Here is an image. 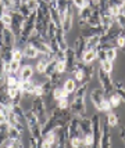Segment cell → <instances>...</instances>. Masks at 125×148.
<instances>
[{
	"label": "cell",
	"instance_id": "1",
	"mask_svg": "<svg viewBox=\"0 0 125 148\" xmlns=\"http://www.w3.org/2000/svg\"><path fill=\"white\" fill-rule=\"evenodd\" d=\"M25 111V125L29 130V136L35 140H42V125L35 116L31 108H24Z\"/></svg>",
	"mask_w": 125,
	"mask_h": 148
},
{
	"label": "cell",
	"instance_id": "2",
	"mask_svg": "<svg viewBox=\"0 0 125 148\" xmlns=\"http://www.w3.org/2000/svg\"><path fill=\"white\" fill-rule=\"evenodd\" d=\"M31 111L38 118L40 125L43 126L46 123L47 118H49V108L45 103V98L43 97H33L32 103H31Z\"/></svg>",
	"mask_w": 125,
	"mask_h": 148
},
{
	"label": "cell",
	"instance_id": "3",
	"mask_svg": "<svg viewBox=\"0 0 125 148\" xmlns=\"http://www.w3.org/2000/svg\"><path fill=\"white\" fill-rule=\"evenodd\" d=\"M97 79H99V83L103 91L106 93V96H110L114 93V80L111 79V75L108 72L103 71L100 66L97 68Z\"/></svg>",
	"mask_w": 125,
	"mask_h": 148
},
{
	"label": "cell",
	"instance_id": "4",
	"mask_svg": "<svg viewBox=\"0 0 125 148\" xmlns=\"http://www.w3.org/2000/svg\"><path fill=\"white\" fill-rule=\"evenodd\" d=\"M75 118H85L86 116V103L85 97H77L74 96V98L70 101V108Z\"/></svg>",
	"mask_w": 125,
	"mask_h": 148
},
{
	"label": "cell",
	"instance_id": "5",
	"mask_svg": "<svg viewBox=\"0 0 125 148\" xmlns=\"http://www.w3.org/2000/svg\"><path fill=\"white\" fill-rule=\"evenodd\" d=\"M111 127L107 125V121L104 118L102 119V136H100L99 148H111Z\"/></svg>",
	"mask_w": 125,
	"mask_h": 148
},
{
	"label": "cell",
	"instance_id": "6",
	"mask_svg": "<svg viewBox=\"0 0 125 148\" xmlns=\"http://www.w3.org/2000/svg\"><path fill=\"white\" fill-rule=\"evenodd\" d=\"M102 115L100 114H93L90 116V121H92V132H93V137H95V145L93 148H99V141H100V136H102Z\"/></svg>",
	"mask_w": 125,
	"mask_h": 148
},
{
	"label": "cell",
	"instance_id": "7",
	"mask_svg": "<svg viewBox=\"0 0 125 148\" xmlns=\"http://www.w3.org/2000/svg\"><path fill=\"white\" fill-rule=\"evenodd\" d=\"M49 19L40 13L39 10H36V21H35V31L39 33L42 38L47 40V26H49Z\"/></svg>",
	"mask_w": 125,
	"mask_h": 148
},
{
	"label": "cell",
	"instance_id": "8",
	"mask_svg": "<svg viewBox=\"0 0 125 148\" xmlns=\"http://www.w3.org/2000/svg\"><path fill=\"white\" fill-rule=\"evenodd\" d=\"M89 98H90L92 104L95 105V108L99 111L100 107H102V104H103V101L107 98V96H106V93L103 91V89H102V87H99V89H93V90L90 91Z\"/></svg>",
	"mask_w": 125,
	"mask_h": 148
},
{
	"label": "cell",
	"instance_id": "9",
	"mask_svg": "<svg viewBox=\"0 0 125 148\" xmlns=\"http://www.w3.org/2000/svg\"><path fill=\"white\" fill-rule=\"evenodd\" d=\"M24 21H25V18L18 11H13L11 13V26H10V29L13 31V33L15 36L20 35L21 29H22V25H24Z\"/></svg>",
	"mask_w": 125,
	"mask_h": 148
},
{
	"label": "cell",
	"instance_id": "10",
	"mask_svg": "<svg viewBox=\"0 0 125 148\" xmlns=\"http://www.w3.org/2000/svg\"><path fill=\"white\" fill-rule=\"evenodd\" d=\"M68 134H70V140H73V138H82L84 140V134H82L81 126H79V118L74 116L71 122L68 123Z\"/></svg>",
	"mask_w": 125,
	"mask_h": 148
},
{
	"label": "cell",
	"instance_id": "11",
	"mask_svg": "<svg viewBox=\"0 0 125 148\" xmlns=\"http://www.w3.org/2000/svg\"><path fill=\"white\" fill-rule=\"evenodd\" d=\"M74 26V14H73V4L68 8V11L66 13L64 18L61 19V29L64 33H68Z\"/></svg>",
	"mask_w": 125,
	"mask_h": 148
},
{
	"label": "cell",
	"instance_id": "12",
	"mask_svg": "<svg viewBox=\"0 0 125 148\" xmlns=\"http://www.w3.org/2000/svg\"><path fill=\"white\" fill-rule=\"evenodd\" d=\"M74 50H75V56L78 61H82V56L86 51V39L84 36L79 35L77 40H75V45H74Z\"/></svg>",
	"mask_w": 125,
	"mask_h": 148
},
{
	"label": "cell",
	"instance_id": "13",
	"mask_svg": "<svg viewBox=\"0 0 125 148\" xmlns=\"http://www.w3.org/2000/svg\"><path fill=\"white\" fill-rule=\"evenodd\" d=\"M81 31V36H84L85 39L88 38H92V36H96V35H103L104 33V31H103V28L102 26H89L86 25L85 28H81L79 29Z\"/></svg>",
	"mask_w": 125,
	"mask_h": 148
},
{
	"label": "cell",
	"instance_id": "14",
	"mask_svg": "<svg viewBox=\"0 0 125 148\" xmlns=\"http://www.w3.org/2000/svg\"><path fill=\"white\" fill-rule=\"evenodd\" d=\"M36 86H38V83H36L33 79H31V80H21L18 89L24 93V96H25V94H31V96H33Z\"/></svg>",
	"mask_w": 125,
	"mask_h": 148
},
{
	"label": "cell",
	"instance_id": "15",
	"mask_svg": "<svg viewBox=\"0 0 125 148\" xmlns=\"http://www.w3.org/2000/svg\"><path fill=\"white\" fill-rule=\"evenodd\" d=\"M1 46H8V47H15L17 46V36L14 35L10 28H4V32H3V45Z\"/></svg>",
	"mask_w": 125,
	"mask_h": 148
},
{
	"label": "cell",
	"instance_id": "16",
	"mask_svg": "<svg viewBox=\"0 0 125 148\" xmlns=\"http://www.w3.org/2000/svg\"><path fill=\"white\" fill-rule=\"evenodd\" d=\"M7 96L10 97L13 104H21L22 98H24V93L18 89V87H7Z\"/></svg>",
	"mask_w": 125,
	"mask_h": 148
},
{
	"label": "cell",
	"instance_id": "17",
	"mask_svg": "<svg viewBox=\"0 0 125 148\" xmlns=\"http://www.w3.org/2000/svg\"><path fill=\"white\" fill-rule=\"evenodd\" d=\"M64 54H66L67 72L70 73V72H71V69H73V66L75 65V62H77L78 60H77V56H75V50H74V47H68L66 51H64Z\"/></svg>",
	"mask_w": 125,
	"mask_h": 148
},
{
	"label": "cell",
	"instance_id": "18",
	"mask_svg": "<svg viewBox=\"0 0 125 148\" xmlns=\"http://www.w3.org/2000/svg\"><path fill=\"white\" fill-rule=\"evenodd\" d=\"M54 144H56V132L54 130L45 136H42L40 148H54Z\"/></svg>",
	"mask_w": 125,
	"mask_h": 148
},
{
	"label": "cell",
	"instance_id": "19",
	"mask_svg": "<svg viewBox=\"0 0 125 148\" xmlns=\"http://www.w3.org/2000/svg\"><path fill=\"white\" fill-rule=\"evenodd\" d=\"M22 53H24V57L29 58V60H35V58H38L40 56L39 51H38V49L33 45H31V43H26V45L22 47Z\"/></svg>",
	"mask_w": 125,
	"mask_h": 148
},
{
	"label": "cell",
	"instance_id": "20",
	"mask_svg": "<svg viewBox=\"0 0 125 148\" xmlns=\"http://www.w3.org/2000/svg\"><path fill=\"white\" fill-rule=\"evenodd\" d=\"M20 77L21 80H31L33 77V73H35V68H33L32 65H22L20 69Z\"/></svg>",
	"mask_w": 125,
	"mask_h": 148
},
{
	"label": "cell",
	"instance_id": "21",
	"mask_svg": "<svg viewBox=\"0 0 125 148\" xmlns=\"http://www.w3.org/2000/svg\"><path fill=\"white\" fill-rule=\"evenodd\" d=\"M56 42H57V45H59L60 50H63V51H66L67 49L70 47L68 46V43H67V38H66V33L63 32V29L61 28H59L57 29V32H56Z\"/></svg>",
	"mask_w": 125,
	"mask_h": 148
},
{
	"label": "cell",
	"instance_id": "22",
	"mask_svg": "<svg viewBox=\"0 0 125 148\" xmlns=\"http://www.w3.org/2000/svg\"><path fill=\"white\" fill-rule=\"evenodd\" d=\"M82 71H84V83H90V80L96 73V69H95L93 64H85Z\"/></svg>",
	"mask_w": 125,
	"mask_h": 148
},
{
	"label": "cell",
	"instance_id": "23",
	"mask_svg": "<svg viewBox=\"0 0 125 148\" xmlns=\"http://www.w3.org/2000/svg\"><path fill=\"white\" fill-rule=\"evenodd\" d=\"M63 89H64V91H66L67 94H74L75 90L78 89V82H77L74 77H68L66 82H64Z\"/></svg>",
	"mask_w": 125,
	"mask_h": 148
},
{
	"label": "cell",
	"instance_id": "24",
	"mask_svg": "<svg viewBox=\"0 0 125 148\" xmlns=\"http://www.w3.org/2000/svg\"><path fill=\"white\" fill-rule=\"evenodd\" d=\"M97 60V51L96 50H86L82 56V62L84 64H93Z\"/></svg>",
	"mask_w": 125,
	"mask_h": 148
},
{
	"label": "cell",
	"instance_id": "25",
	"mask_svg": "<svg viewBox=\"0 0 125 148\" xmlns=\"http://www.w3.org/2000/svg\"><path fill=\"white\" fill-rule=\"evenodd\" d=\"M7 138L8 140H22V132L15 127L7 126Z\"/></svg>",
	"mask_w": 125,
	"mask_h": 148
},
{
	"label": "cell",
	"instance_id": "26",
	"mask_svg": "<svg viewBox=\"0 0 125 148\" xmlns=\"http://www.w3.org/2000/svg\"><path fill=\"white\" fill-rule=\"evenodd\" d=\"M68 96H70V94H67L66 91H64V89H63V87H60V86H57V87H54V89H53L52 97H53V100H54L56 103L60 101L61 98H68Z\"/></svg>",
	"mask_w": 125,
	"mask_h": 148
},
{
	"label": "cell",
	"instance_id": "27",
	"mask_svg": "<svg viewBox=\"0 0 125 148\" xmlns=\"http://www.w3.org/2000/svg\"><path fill=\"white\" fill-rule=\"evenodd\" d=\"M106 114H107V115L104 116V119L107 121V125H108L111 129H113V127H117V126L119 125L118 116L115 115L114 112H111V111H110V112H106Z\"/></svg>",
	"mask_w": 125,
	"mask_h": 148
},
{
	"label": "cell",
	"instance_id": "28",
	"mask_svg": "<svg viewBox=\"0 0 125 148\" xmlns=\"http://www.w3.org/2000/svg\"><path fill=\"white\" fill-rule=\"evenodd\" d=\"M100 45V35L92 36L86 39V50H96V47Z\"/></svg>",
	"mask_w": 125,
	"mask_h": 148
},
{
	"label": "cell",
	"instance_id": "29",
	"mask_svg": "<svg viewBox=\"0 0 125 148\" xmlns=\"http://www.w3.org/2000/svg\"><path fill=\"white\" fill-rule=\"evenodd\" d=\"M56 72H57V60L53 58L52 61L46 65V69H45V72H43V75L47 76V77H50L53 73H56Z\"/></svg>",
	"mask_w": 125,
	"mask_h": 148
},
{
	"label": "cell",
	"instance_id": "30",
	"mask_svg": "<svg viewBox=\"0 0 125 148\" xmlns=\"http://www.w3.org/2000/svg\"><path fill=\"white\" fill-rule=\"evenodd\" d=\"M92 6L90 4H88V6L82 7V8H79V13H78V19H84V21H88L89 17H90V14H92Z\"/></svg>",
	"mask_w": 125,
	"mask_h": 148
},
{
	"label": "cell",
	"instance_id": "31",
	"mask_svg": "<svg viewBox=\"0 0 125 148\" xmlns=\"http://www.w3.org/2000/svg\"><path fill=\"white\" fill-rule=\"evenodd\" d=\"M11 13H13V11L3 10V14L0 15V22L3 24L4 28H10V26H11Z\"/></svg>",
	"mask_w": 125,
	"mask_h": 148
},
{
	"label": "cell",
	"instance_id": "32",
	"mask_svg": "<svg viewBox=\"0 0 125 148\" xmlns=\"http://www.w3.org/2000/svg\"><path fill=\"white\" fill-rule=\"evenodd\" d=\"M57 29H59V26L56 25L53 21H50V22H49V26H47V42H50V40H53V39L56 38Z\"/></svg>",
	"mask_w": 125,
	"mask_h": 148
},
{
	"label": "cell",
	"instance_id": "33",
	"mask_svg": "<svg viewBox=\"0 0 125 148\" xmlns=\"http://www.w3.org/2000/svg\"><path fill=\"white\" fill-rule=\"evenodd\" d=\"M24 53H22V49L21 47H14L13 49V53H11V60L14 61H18V62H22V60H24Z\"/></svg>",
	"mask_w": 125,
	"mask_h": 148
},
{
	"label": "cell",
	"instance_id": "34",
	"mask_svg": "<svg viewBox=\"0 0 125 148\" xmlns=\"http://www.w3.org/2000/svg\"><path fill=\"white\" fill-rule=\"evenodd\" d=\"M11 100H10V97L7 96L6 91L0 90V107H8V108H11Z\"/></svg>",
	"mask_w": 125,
	"mask_h": 148
},
{
	"label": "cell",
	"instance_id": "35",
	"mask_svg": "<svg viewBox=\"0 0 125 148\" xmlns=\"http://www.w3.org/2000/svg\"><path fill=\"white\" fill-rule=\"evenodd\" d=\"M118 51L119 50L117 47H110V49H107V50H106V60L113 62L115 58L118 57Z\"/></svg>",
	"mask_w": 125,
	"mask_h": 148
},
{
	"label": "cell",
	"instance_id": "36",
	"mask_svg": "<svg viewBox=\"0 0 125 148\" xmlns=\"http://www.w3.org/2000/svg\"><path fill=\"white\" fill-rule=\"evenodd\" d=\"M107 100H108V103L111 105V108H117L119 104H121V98L118 97V94L115 91L113 94H110V96H107Z\"/></svg>",
	"mask_w": 125,
	"mask_h": 148
},
{
	"label": "cell",
	"instance_id": "37",
	"mask_svg": "<svg viewBox=\"0 0 125 148\" xmlns=\"http://www.w3.org/2000/svg\"><path fill=\"white\" fill-rule=\"evenodd\" d=\"M8 107H0V126L7 125V115H8Z\"/></svg>",
	"mask_w": 125,
	"mask_h": 148
},
{
	"label": "cell",
	"instance_id": "38",
	"mask_svg": "<svg viewBox=\"0 0 125 148\" xmlns=\"http://www.w3.org/2000/svg\"><path fill=\"white\" fill-rule=\"evenodd\" d=\"M17 11H18V13H20L21 15L24 17V18H28V17L31 15V13H32V11H31V10L28 8V6H26V3H25V1H24V3H21L20 6H18V8H17Z\"/></svg>",
	"mask_w": 125,
	"mask_h": 148
},
{
	"label": "cell",
	"instance_id": "39",
	"mask_svg": "<svg viewBox=\"0 0 125 148\" xmlns=\"http://www.w3.org/2000/svg\"><path fill=\"white\" fill-rule=\"evenodd\" d=\"M70 145H71V148H89L85 144V140H82V138H73V140H70Z\"/></svg>",
	"mask_w": 125,
	"mask_h": 148
},
{
	"label": "cell",
	"instance_id": "40",
	"mask_svg": "<svg viewBox=\"0 0 125 148\" xmlns=\"http://www.w3.org/2000/svg\"><path fill=\"white\" fill-rule=\"evenodd\" d=\"M113 46H114V47H117L118 50H122V49L125 47V36L124 35H119L118 38L113 42Z\"/></svg>",
	"mask_w": 125,
	"mask_h": 148
},
{
	"label": "cell",
	"instance_id": "41",
	"mask_svg": "<svg viewBox=\"0 0 125 148\" xmlns=\"http://www.w3.org/2000/svg\"><path fill=\"white\" fill-rule=\"evenodd\" d=\"M0 4L3 7V10L14 11V0H0Z\"/></svg>",
	"mask_w": 125,
	"mask_h": 148
},
{
	"label": "cell",
	"instance_id": "42",
	"mask_svg": "<svg viewBox=\"0 0 125 148\" xmlns=\"http://www.w3.org/2000/svg\"><path fill=\"white\" fill-rule=\"evenodd\" d=\"M100 68L103 69V71L108 72V73H111L113 72V62L111 61H107V60H103V61H100Z\"/></svg>",
	"mask_w": 125,
	"mask_h": 148
},
{
	"label": "cell",
	"instance_id": "43",
	"mask_svg": "<svg viewBox=\"0 0 125 148\" xmlns=\"http://www.w3.org/2000/svg\"><path fill=\"white\" fill-rule=\"evenodd\" d=\"M49 80L52 82V84L54 86V87H57V86H60V82H61V73H59V72L53 73L52 76L49 77Z\"/></svg>",
	"mask_w": 125,
	"mask_h": 148
},
{
	"label": "cell",
	"instance_id": "44",
	"mask_svg": "<svg viewBox=\"0 0 125 148\" xmlns=\"http://www.w3.org/2000/svg\"><path fill=\"white\" fill-rule=\"evenodd\" d=\"M21 62H18V61H14V60H11L10 61V72L11 73H18L21 69Z\"/></svg>",
	"mask_w": 125,
	"mask_h": 148
},
{
	"label": "cell",
	"instance_id": "45",
	"mask_svg": "<svg viewBox=\"0 0 125 148\" xmlns=\"http://www.w3.org/2000/svg\"><path fill=\"white\" fill-rule=\"evenodd\" d=\"M25 3L31 11H36L39 8V0H25Z\"/></svg>",
	"mask_w": 125,
	"mask_h": 148
},
{
	"label": "cell",
	"instance_id": "46",
	"mask_svg": "<svg viewBox=\"0 0 125 148\" xmlns=\"http://www.w3.org/2000/svg\"><path fill=\"white\" fill-rule=\"evenodd\" d=\"M115 25L119 26L121 29H125V14L119 13L117 17H115Z\"/></svg>",
	"mask_w": 125,
	"mask_h": 148
},
{
	"label": "cell",
	"instance_id": "47",
	"mask_svg": "<svg viewBox=\"0 0 125 148\" xmlns=\"http://www.w3.org/2000/svg\"><path fill=\"white\" fill-rule=\"evenodd\" d=\"M7 140V125L0 126V147L3 145V143Z\"/></svg>",
	"mask_w": 125,
	"mask_h": 148
},
{
	"label": "cell",
	"instance_id": "48",
	"mask_svg": "<svg viewBox=\"0 0 125 148\" xmlns=\"http://www.w3.org/2000/svg\"><path fill=\"white\" fill-rule=\"evenodd\" d=\"M71 3H73V6H75L77 8H82V7H85L89 4V0H71Z\"/></svg>",
	"mask_w": 125,
	"mask_h": 148
},
{
	"label": "cell",
	"instance_id": "49",
	"mask_svg": "<svg viewBox=\"0 0 125 148\" xmlns=\"http://www.w3.org/2000/svg\"><path fill=\"white\" fill-rule=\"evenodd\" d=\"M57 107L61 108V110H67V108H70V100H68V98H61L60 101H57Z\"/></svg>",
	"mask_w": 125,
	"mask_h": 148
},
{
	"label": "cell",
	"instance_id": "50",
	"mask_svg": "<svg viewBox=\"0 0 125 148\" xmlns=\"http://www.w3.org/2000/svg\"><path fill=\"white\" fill-rule=\"evenodd\" d=\"M57 72L59 73H64L67 72V65H66V60H63V61H57Z\"/></svg>",
	"mask_w": 125,
	"mask_h": 148
},
{
	"label": "cell",
	"instance_id": "51",
	"mask_svg": "<svg viewBox=\"0 0 125 148\" xmlns=\"http://www.w3.org/2000/svg\"><path fill=\"white\" fill-rule=\"evenodd\" d=\"M115 93L118 94V97L121 98V101H124V103H125V86H124V87H121V89H117V90H115Z\"/></svg>",
	"mask_w": 125,
	"mask_h": 148
},
{
	"label": "cell",
	"instance_id": "52",
	"mask_svg": "<svg viewBox=\"0 0 125 148\" xmlns=\"http://www.w3.org/2000/svg\"><path fill=\"white\" fill-rule=\"evenodd\" d=\"M119 137L125 143V126H119Z\"/></svg>",
	"mask_w": 125,
	"mask_h": 148
},
{
	"label": "cell",
	"instance_id": "53",
	"mask_svg": "<svg viewBox=\"0 0 125 148\" xmlns=\"http://www.w3.org/2000/svg\"><path fill=\"white\" fill-rule=\"evenodd\" d=\"M119 13H121V14H125V0L122 1V4H121V7H119Z\"/></svg>",
	"mask_w": 125,
	"mask_h": 148
},
{
	"label": "cell",
	"instance_id": "54",
	"mask_svg": "<svg viewBox=\"0 0 125 148\" xmlns=\"http://www.w3.org/2000/svg\"><path fill=\"white\" fill-rule=\"evenodd\" d=\"M89 1H93V3H97V0H89Z\"/></svg>",
	"mask_w": 125,
	"mask_h": 148
}]
</instances>
